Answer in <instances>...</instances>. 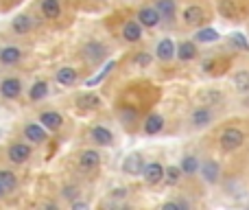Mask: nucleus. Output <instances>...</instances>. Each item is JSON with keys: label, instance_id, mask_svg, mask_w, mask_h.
I'll list each match as a JSON object with an SVG mask.
<instances>
[{"label": "nucleus", "instance_id": "obj_1", "mask_svg": "<svg viewBox=\"0 0 249 210\" xmlns=\"http://www.w3.org/2000/svg\"><path fill=\"white\" fill-rule=\"evenodd\" d=\"M219 145H221V149L223 151H236V149H241L243 145H245V132L243 129H238V127H228V129H223V134L219 136Z\"/></svg>", "mask_w": 249, "mask_h": 210}, {"label": "nucleus", "instance_id": "obj_2", "mask_svg": "<svg viewBox=\"0 0 249 210\" xmlns=\"http://www.w3.org/2000/svg\"><path fill=\"white\" fill-rule=\"evenodd\" d=\"M81 53H83V59H86L90 66H96V64L107 59V48H105V44L96 42V39H90V42L83 46Z\"/></svg>", "mask_w": 249, "mask_h": 210}, {"label": "nucleus", "instance_id": "obj_3", "mask_svg": "<svg viewBox=\"0 0 249 210\" xmlns=\"http://www.w3.org/2000/svg\"><path fill=\"white\" fill-rule=\"evenodd\" d=\"M144 155L142 153H138V151H133V153H129L127 158H124V162H123V171L127 173V175H133V177H138V175H142V169H144Z\"/></svg>", "mask_w": 249, "mask_h": 210}, {"label": "nucleus", "instance_id": "obj_4", "mask_svg": "<svg viewBox=\"0 0 249 210\" xmlns=\"http://www.w3.org/2000/svg\"><path fill=\"white\" fill-rule=\"evenodd\" d=\"M164 169H166V167H162L160 162H149V164H144V169H142V180H144L149 186L160 184V182L164 180Z\"/></svg>", "mask_w": 249, "mask_h": 210}, {"label": "nucleus", "instance_id": "obj_5", "mask_svg": "<svg viewBox=\"0 0 249 210\" xmlns=\"http://www.w3.org/2000/svg\"><path fill=\"white\" fill-rule=\"evenodd\" d=\"M7 158H9V162H13V164H24L26 160L31 158V147L26 145V142H13L7 151Z\"/></svg>", "mask_w": 249, "mask_h": 210}, {"label": "nucleus", "instance_id": "obj_6", "mask_svg": "<svg viewBox=\"0 0 249 210\" xmlns=\"http://www.w3.org/2000/svg\"><path fill=\"white\" fill-rule=\"evenodd\" d=\"M199 173H201L206 184H216V182L221 180V164L216 162V160H206V162L199 167Z\"/></svg>", "mask_w": 249, "mask_h": 210}, {"label": "nucleus", "instance_id": "obj_7", "mask_svg": "<svg viewBox=\"0 0 249 210\" xmlns=\"http://www.w3.org/2000/svg\"><path fill=\"white\" fill-rule=\"evenodd\" d=\"M0 95L4 99H18L22 95V81L16 77H9V79H2L0 81Z\"/></svg>", "mask_w": 249, "mask_h": 210}, {"label": "nucleus", "instance_id": "obj_8", "mask_svg": "<svg viewBox=\"0 0 249 210\" xmlns=\"http://www.w3.org/2000/svg\"><path fill=\"white\" fill-rule=\"evenodd\" d=\"M24 136H26V140H31L33 145H42V142L48 138V134H46V127H44L42 123H29L24 127Z\"/></svg>", "mask_w": 249, "mask_h": 210}, {"label": "nucleus", "instance_id": "obj_9", "mask_svg": "<svg viewBox=\"0 0 249 210\" xmlns=\"http://www.w3.org/2000/svg\"><path fill=\"white\" fill-rule=\"evenodd\" d=\"M162 129H164V116L158 114V112L149 114L144 118V123H142V132H144L146 136H155V134H160Z\"/></svg>", "mask_w": 249, "mask_h": 210}, {"label": "nucleus", "instance_id": "obj_10", "mask_svg": "<svg viewBox=\"0 0 249 210\" xmlns=\"http://www.w3.org/2000/svg\"><path fill=\"white\" fill-rule=\"evenodd\" d=\"M212 118H214V114H212L208 107H197V110L190 114V125H193L195 129H203L212 123Z\"/></svg>", "mask_w": 249, "mask_h": 210}, {"label": "nucleus", "instance_id": "obj_11", "mask_svg": "<svg viewBox=\"0 0 249 210\" xmlns=\"http://www.w3.org/2000/svg\"><path fill=\"white\" fill-rule=\"evenodd\" d=\"M184 22L188 26H199V24H203V20H206V11H203L199 4H190V7H186L184 9Z\"/></svg>", "mask_w": 249, "mask_h": 210}, {"label": "nucleus", "instance_id": "obj_12", "mask_svg": "<svg viewBox=\"0 0 249 210\" xmlns=\"http://www.w3.org/2000/svg\"><path fill=\"white\" fill-rule=\"evenodd\" d=\"M99 164H101V155H99V151H94V149H88V151H83L81 155H79V167L83 169V171H96L99 169Z\"/></svg>", "mask_w": 249, "mask_h": 210}, {"label": "nucleus", "instance_id": "obj_13", "mask_svg": "<svg viewBox=\"0 0 249 210\" xmlns=\"http://www.w3.org/2000/svg\"><path fill=\"white\" fill-rule=\"evenodd\" d=\"M138 22H140L142 26H146V29H153V26L160 24V13L155 7H142L140 11H138Z\"/></svg>", "mask_w": 249, "mask_h": 210}, {"label": "nucleus", "instance_id": "obj_14", "mask_svg": "<svg viewBox=\"0 0 249 210\" xmlns=\"http://www.w3.org/2000/svg\"><path fill=\"white\" fill-rule=\"evenodd\" d=\"M175 53H177V48H175V44H173L171 38L160 39L158 46H155V55H158L160 61H171L173 57H175Z\"/></svg>", "mask_w": 249, "mask_h": 210}, {"label": "nucleus", "instance_id": "obj_15", "mask_svg": "<svg viewBox=\"0 0 249 210\" xmlns=\"http://www.w3.org/2000/svg\"><path fill=\"white\" fill-rule=\"evenodd\" d=\"M155 9L160 13V20H164V22H171L177 11L175 0H155Z\"/></svg>", "mask_w": 249, "mask_h": 210}, {"label": "nucleus", "instance_id": "obj_16", "mask_svg": "<svg viewBox=\"0 0 249 210\" xmlns=\"http://www.w3.org/2000/svg\"><path fill=\"white\" fill-rule=\"evenodd\" d=\"M39 123L44 125L46 129H51V132H57V129L64 125V116L59 114V112H44L42 116H39Z\"/></svg>", "mask_w": 249, "mask_h": 210}, {"label": "nucleus", "instance_id": "obj_17", "mask_svg": "<svg viewBox=\"0 0 249 210\" xmlns=\"http://www.w3.org/2000/svg\"><path fill=\"white\" fill-rule=\"evenodd\" d=\"M90 136H92V140H94L96 145H101V147H109V145H112V142H114L112 132H109L107 127H101V125H96V127H92Z\"/></svg>", "mask_w": 249, "mask_h": 210}, {"label": "nucleus", "instance_id": "obj_18", "mask_svg": "<svg viewBox=\"0 0 249 210\" xmlns=\"http://www.w3.org/2000/svg\"><path fill=\"white\" fill-rule=\"evenodd\" d=\"M123 38L124 42H140L142 39V24L140 22H124L123 26Z\"/></svg>", "mask_w": 249, "mask_h": 210}, {"label": "nucleus", "instance_id": "obj_19", "mask_svg": "<svg viewBox=\"0 0 249 210\" xmlns=\"http://www.w3.org/2000/svg\"><path fill=\"white\" fill-rule=\"evenodd\" d=\"M20 59H22V51L18 46L0 48V61H2L4 66H13V64H18Z\"/></svg>", "mask_w": 249, "mask_h": 210}, {"label": "nucleus", "instance_id": "obj_20", "mask_svg": "<svg viewBox=\"0 0 249 210\" xmlns=\"http://www.w3.org/2000/svg\"><path fill=\"white\" fill-rule=\"evenodd\" d=\"M55 79H57V83H61V86H74V83H77V79H79V75H77V70H74V68L64 66V68L57 70Z\"/></svg>", "mask_w": 249, "mask_h": 210}, {"label": "nucleus", "instance_id": "obj_21", "mask_svg": "<svg viewBox=\"0 0 249 210\" xmlns=\"http://www.w3.org/2000/svg\"><path fill=\"white\" fill-rule=\"evenodd\" d=\"M11 29L16 31L18 35H24V33H29V31L33 29V22H31V18L26 16V13H18V16L13 18V22H11Z\"/></svg>", "mask_w": 249, "mask_h": 210}, {"label": "nucleus", "instance_id": "obj_22", "mask_svg": "<svg viewBox=\"0 0 249 210\" xmlns=\"http://www.w3.org/2000/svg\"><path fill=\"white\" fill-rule=\"evenodd\" d=\"M219 31L212 29V26H203V29H199L197 33H195V42L199 44H212V42H219Z\"/></svg>", "mask_w": 249, "mask_h": 210}, {"label": "nucleus", "instance_id": "obj_23", "mask_svg": "<svg viewBox=\"0 0 249 210\" xmlns=\"http://www.w3.org/2000/svg\"><path fill=\"white\" fill-rule=\"evenodd\" d=\"M177 59L181 61H193L195 57H197V46H195V42H181L179 46H177Z\"/></svg>", "mask_w": 249, "mask_h": 210}, {"label": "nucleus", "instance_id": "obj_24", "mask_svg": "<svg viewBox=\"0 0 249 210\" xmlns=\"http://www.w3.org/2000/svg\"><path fill=\"white\" fill-rule=\"evenodd\" d=\"M101 105V99L94 95V92H86V95L77 96V107L79 110H96Z\"/></svg>", "mask_w": 249, "mask_h": 210}, {"label": "nucleus", "instance_id": "obj_25", "mask_svg": "<svg viewBox=\"0 0 249 210\" xmlns=\"http://www.w3.org/2000/svg\"><path fill=\"white\" fill-rule=\"evenodd\" d=\"M42 13L48 20H57L61 16V4L59 0H42Z\"/></svg>", "mask_w": 249, "mask_h": 210}, {"label": "nucleus", "instance_id": "obj_26", "mask_svg": "<svg viewBox=\"0 0 249 210\" xmlns=\"http://www.w3.org/2000/svg\"><path fill=\"white\" fill-rule=\"evenodd\" d=\"M114 68H116V61H114V59H109L107 64H105L103 68H101V73H99V75H94V77H92V79H88V81H86V88H94V86H99V83L103 81V79L107 77V75L112 73Z\"/></svg>", "mask_w": 249, "mask_h": 210}, {"label": "nucleus", "instance_id": "obj_27", "mask_svg": "<svg viewBox=\"0 0 249 210\" xmlns=\"http://www.w3.org/2000/svg\"><path fill=\"white\" fill-rule=\"evenodd\" d=\"M0 186H2V189L7 191V193L16 191V186H18V177H16V173L7 171V169H0Z\"/></svg>", "mask_w": 249, "mask_h": 210}, {"label": "nucleus", "instance_id": "obj_28", "mask_svg": "<svg viewBox=\"0 0 249 210\" xmlns=\"http://www.w3.org/2000/svg\"><path fill=\"white\" fill-rule=\"evenodd\" d=\"M179 167H181V173H186V175H195V173L199 171V167H201V164H199V160L195 158V155H184Z\"/></svg>", "mask_w": 249, "mask_h": 210}, {"label": "nucleus", "instance_id": "obj_29", "mask_svg": "<svg viewBox=\"0 0 249 210\" xmlns=\"http://www.w3.org/2000/svg\"><path fill=\"white\" fill-rule=\"evenodd\" d=\"M46 95H48V83L46 81H35L33 86H31V92H29L31 101H42V99H46Z\"/></svg>", "mask_w": 249, "mask_h": 210}, {"label": "nucleus", "instance_id": "obj_30", "mask_svg": "<svg viewBox=\"0 0 249 210\" xmlns=\"http://www.w3.org/2000/svg\"><path fill=\"white\" fill-rule=\"evenodd\" d=\"M234 86H236L238 92H249V73L247 70H238L236 75H234Z\"/></svg>", "mask_w": 249, "mask_h": 210}, {"label": "nucleus", "instance_id": "obj_31", "mask_svg": "<svg viewBox=\"0 0 249 210\" xmlns=\"http://www.w3.org/2000/svg\"><path fill=\"white\" fill-rule=\"evenodd\" d=\"M179 180H181V167H175V164H173V167L164 169V182H166V184L175 186Z\"/></svg>", "mask_w": 249, "mask_h": 210}, {"label": "nucleus", "instance_id": "obj_32", "mask_svg": "<svg viewBox=\"0 0 249 210\" xmlns=\"http://www.w3.org/2000/svg\"><path fill=\"white\" fill-rule=\"evenodd\" d=\"M118 118H121V123L124 125H133L136 123V118H138V112L133 110V107H129V105H124V107H121L118 110Z\"/></svg>", "mask_w": 249, "mask_h": 210}, {"label": "nucleus", "instance_id": "obj_33", "mask_svg": "<svg viewBox=\"0 0 249 210\" xmlns=\"http://www.w3.org/2000/svg\"><path fill=\"white\" fill-rule=\"evenodd\" d=\"M230 44H232L234 48H238V51H249V39H247V35L238 33V31L230 35Z\"/></svg>", "mask_w": 249, "mask_h": 210}, {"label": "nucleus", "instance_id": "obj_34", "mask_svg": "<svg viewBox=\"0 0 249 210\" xmlns=\"http://www.w3.org/2000/svg\"><path fill=\"white\" fill-rule=\"evenodd\" d=\"M199 99L206 101L208 105H214V103H221V101H223V95L216 90H203L201 95H199Z\"/></svg>", "mask_w": 249, "mask_h": 210}, {"label": "nucleus", "instance_id": "obj_35", "mask_svg": "<svg viewBox=\"0 0 249 210\" xmlns=\"http://www.w3.org/2000/svg\"><path fill=\"white\" fill-rule=\"evenodd\" d=\"M151 61H153V57H151L149 53H138L136 59H133V64H136L138 68H149Z\"/></svg>", "mask_w": 249, "mask_h": 210}, {"label": "nucleus", "instance_id": "obj_36", "mask_svg": "<svg viewBox=\"0 0 249 210\" xmlns=\"http://www.w3.org/2000/svg\"><path fill=\"white\" fill-rule=\"evenodd\" d=\"M61 195H64V199H68V202H74V199L79 197V189L77 186H64Z\"/></svg>", "mask_w": 249, "mask_h": 210}, {"label": "nucleus", "instance_id": "obj_37", "mask_svg": "<svg viewBox=\"0 0 249 210\" xmlns=\"http://www.w3.org/2000/svg\"><path fill=\"white\" fill-rule=\"evenodd\" d=\"M162 208L164 210H179V208H186V204L184 202H166Z\"/></svg>", "mask_w": 249, "mask_h": 210}, {"label": "nucleus", "instance_id": "obj_38", "mask_svg": "<svg viewBox=\"0 0 249 210\" xmlns=\"http://www.w3.org/2000/svg\"><path fill=\"white\" fill-rule=\"evenodd\" d=\"M112 197H114V199L127 197V189H114V191H112Z\"/></svg>", "mask_w": 249, "mask_h": 210}, {"label": "nucleus", "instance_id": "obj_39", "mask_svg": "<svg viewBox=\"0 0 249 210\" xmlns=\"http://www.w3.org/2000/svg\"><path fill=\"white\" fill-rule=\"evenodd\" d=\"M70 204H72V210H83V208H88L86 202H77V199H74V202H70Z\"/></svg>", "mask_w": 249, "mask_h": 210}, {"label": "nucleus", "instance_id": "obj_40", "mask_svg": "<svg viewBox=\"0 0 249 210\" xmlns=\"http://www.w3.org/2000/svg\"><path fill=\"white\" fill-rule=\"evenodd\" d=\"M4 195H7V191H4V189H2V186H0V199H2V197H4Z\"/></svg>", "mask_w": 249, "mask_h": 210}]
</instances>
